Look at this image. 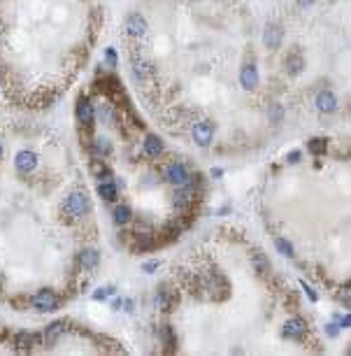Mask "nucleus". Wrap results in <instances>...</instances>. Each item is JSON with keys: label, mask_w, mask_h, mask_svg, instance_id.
Listing matches in <instances>:
<instances>
[{"label": "nucleus", "mask_w": 351, "mask_h": 356, "mask_svg": "<svg viewBox=\"0 0 351 356\" xmlns=\"http://www.w3.org/2000/svg\"><path fill=\"white\" fill-rule=\"evenodd\" d=\"M60 207H63V212L68 216H84L89 212V198L84 193H79V191H75V193L66 196V201H63Z\"/></svg>", "instance_id": "f257e3e1"}, {"label": "nucleus", "mask_w": 351, "mask_h": 356, "mask_svg": "<svg viewBox=\"0 0 351 356\" xmlns=\"http://www.w3.org/2000/svg\"><path fill=\"white\" fill-rule=\"evenodd\" d=\"M30 303H33V307H35L37 312H51V310L58 307V298H56V293L54 291H49V289L37 291Z\"/></svg>", "instance_id": "f03ea898"}, {"label": "nucleus", "mask_w": 351, "mask_h": 356, "mask_svg": "<svg viewBox=\"0 0 351 356\" xmlns=\"http://www.w3.org/2000/svg\"><path fill=\"white\" fill-rule=\"evenodd\" d=\"M191 135L200 147H207L212 142V135H214V124L212 121H196L193 128H191Z\"/></svg>", "instance_id": "7ed1b4c3"}, {"label": "nucleus", "mask_w": 351, "mask_h": 356, "mask_svg": "<svg viewBox=\"0 0 351 356\" xmlns=\"http://www.w3.org/2000/svg\"><path fill=\"white\" fill-rule=\"evenodd\" d=\"M16 170L19 172H24V175H28V172H33L35 170V166H37V156L33 154L30 149H24V151H19L16 154Z\"/></svg>", "instance_id": "20e7f679"}, {"label": "nucleus", "mask_w": 351, "mask_h": 356, "mask_svg": "<svg viewBox=\"0 0 351 356\" xmlns=\"http://www.w3.org/2000/svg\"><path fill=\"white\" fill-rule=\"evenodd\" d=\"M126 33L131 37H142L147 33V21L142 14H131L126 19Z\"/></svg>", "instance_id": "39448f33"}, {"label": "nucleus", "mask_w": 351, "mask_h": 356, "mask_svg": "<svg viewBox=\"0 0 351 356\" xmlns=\"http://www.w3.org/2000/svg\"><path fill=\"white\" fill-rule=\"evenodd\" d=\"M166 177H168V182L175 186H181L189 182V172H186V168L181 166V163H170L166 170Z\"/></svg>", "instance_id": "423d86ee"}, {"label": "nucleus", "mask_w": 351, "mask_h": 356, "mask_svg": "<svg viewBox=\"0 0 351 356\" xmlns=\"http://www.w3.org/2000/svg\"><path fill=\"white\" fill-rule=\"evenodd\" d=\"M240 82H242V86L244 89H256V84H258V70H256V66L254 63H246L244 68H242V72H240Z\"/></svg>", "instance_id": "0eeeda50"}, {"label": "nucleus", "mask_w": 351, "mask_h": 356, "mask_svg": "<svg viewBox=\"0 0 351 356\" xmlns=\"http://www.w3.org/2000/svg\"><path fill=\"white\" fill-rule=\"evenodd\" d=\"M263 42H265L267 49H277L281 45V28L279 26H267L265 33H263Z\"/></svg>", "instance_id": "6e6552de"}, {"label": "nucleus", "mask_w": 351, "mask_h": 356, "mask_svg": "<svg viewBox=\"0 0 351 356\" xmlns=\"http://www.w3.org/2000/svg\"><path fill=\"white\" fill-rule=\"evenodd\" d=\"M316 107H319V112H335L337 101L333 95V91H321L316 95Z\"/></svg>", "instance_id": "1a4fd4ad"}, {"label": "nucleus", "mask_w": 351, "mask_h": 356, "mask_svg": "<svg viewBox=\"0 0 351 356\" xmlns=\"http://www.w3.org/2000/svg\"><path fill=\"white\" fill-rule=\"evenodd\" d=\"M307 331V324L302 319H288L284 324V335L288 338H302Z\"/></svg>", "instance_id": "9d476101"}, {"label": "nucleus", "mask_w": 351, "mask_h": 356, "mask_svg": "<svg viewBox=\"0 0 351 356\" xmlns=\"http://www.w3.org/2000/svg\"><path fill=\"white\" fill-rule=\"evenodd\" d=\"M77 121L79 124H91L93 121V105L89 101H84V98L77 103Z\"/></svg>", "instance_id": "9b49d317"}, {"label": "nucleus", "mask_w": 351, "mask_h": 356, "mask_svg": "<svg viewBox=\"0 0 351 356\" xmlns=\"http://www.w3.org/2000/svg\"><path fill=\"white\" fill-rule=\"evenodd\" d=\"M98 261H100V256H98V251L95 249H84L79 256V263L84 270H95V266H98Z\"/></svg>", "instance_id": "f8f14e48"}, {"label": "nucleus", "mask_w": 351, "mask_h": 356, "mask_svg": "<svg viewBox=\"0 0 351 356\" xmlns=\"http://www.w3.org/2000/svg\"><path fill=\"white\" fill-rule=\"evenodd\" d=\"M144 154L151 156V159H156V156H161L163 154V142L158 140L156 135H149L144 140Z\"/></svg>", "instance_id": "ddd939ff"}, {"label": "nucleus", "mask_w": 351, "mask_h": 356, "mask_svg": "<svg viewBox=\"0 0 351 356\" xmlns=\"http://www.w3.org/2000/svg\"><path fill=\"white\" fill-rule=\"evenodd\" d=\"M98 193H100L102 201L112 203V201H116V193H119V189H116L114 182H102V184L98 186Z\"/></svg>", "instance_id": "4468645a"}, {"label": "nucleus", "mask_w": 351, "mask_h": 356, "mask_svg": "<svg viewBox=\"0 0 351 356\" xmlns=\"http://www.w3.org/2000/svg\"><path fill=\"white\" fill-rule=\"evenodd\" d=\"M133 72H135V77L140 82H147L151 75H154V68H151L149 63H144V61H135V63H133Z\"/></svg>", "instance_id": "2eb2a0df"}, {"label": "nucleus", "mask_w": 351, "mask_h": 356, "mask_svg": "<svg viewBox=\"0 0 351 356\" xmlns=\"http://www.w3.org/2000/svg\"><path fill=\"white\" fill-rule=\"evenodd\" d=\"M63 333V321H56V324H51L49 328H47V333H45V342L47 345H54L56 342V338Z\"/></svg>", "instance_id": "dca6fc26"}, {"label": "nucleus", "mask_w": 351, "mask_h": 356, "mask_svg": "<svg viewBox=\"0 0 351 356\" xmlns=\"http://www.w3.org/2000/svg\"><path fill=\"white\" fill-rule=\"evenodd\" d=\"M286 63H288V72H291V75H300V72H302V66H305V61H302L300 54L288 56V61H286Z\"/></svg>", "instance_id": "f3484780"}, {"label": "nucleus", "mask_w": 351, "mask_h": 356, "mask_svg": "<svg viewBox=\"0 0 351 356\" xmlns=\"http://www.w3.org/2000/svg\"><path fill=\"white\" fill-rule=\"evenodd\" d=\"M114 221L116 224H128V221H131V207L128 205H119L116 207V212H114Z\"/></svg>", "instance_id": "a211bd4d"}, {"label": "nucleus", "mask_w": 351, "mask_h": 356, "mask_svg": "<svg viewBox=\"0 0 351 356\" xmlns=\"http://www.w3.org/2000/svg\"><path fill=\"white\" fill-rule=\"evenodd\" d=\"M328 147V140H323V137H314V140H309V151L316 156H321L323 151H326Z\"/></svg>", "instance_id": "6ab92c4d"}, {"label": "nucleus", "mask_w": 351, "mask_h": 356, "mask_svg": "<svg viewBox=\"0 0 351 356\" xmlns=\"http://www.w3.org/2000/svg\"><path fill=\"white\" fill-rule=\"evenodd\" d=\"M251 261H254V268H256V270L261 272V275H263V272L270 270V263H267V259L261 254V251H258V254H254V259H251Z\"/></svg>", "instance_id": "aec40b11"}, {"label": "nucleus", "mask_w": 351, "mask_h": 356, "mask_svg": "<svg viewBox=\"0 0 351 356\" xmlns=\"http://www.w3.org/2000/svg\"><path fill=\"white\" fill-rule=\"evenodd\" d=\"M275 247L279 249V254H284V256H293V245L288 240H284V238H277L275 240Z\"/></svg>", "instance_id": "412c9836"}, {"label": "nucleus", "mask_w": 351, "mask_h": 356, "mask_svg": "<svg viewBox=\"0 0 351 356\" xmlns=\"http://www.w3.org/2000/svg\"><path fill=\"white\" fill-rule=\"evenodd\" d=\"M33 342H35V335H30V333H19V335H16V345H19L21 349L33 347Z\"/></svg>", "instance_id": "4be33fe9"}, {"label": "nucleus", "mask_w": 351, "mask_h": 356, "mask_svg": "<svg viewBox=\"0 0 351 356\" xmlns=\"http://www.w3.org/2000/svg\"><path fill=\"white\" fill-rule=\"evenodd\" d=\"M110 151H112V145L107 140H102V137L95 140V154L98 156H105V154H110Z\"/></svg>", "instance_id": "5701e85b"}, {"label": "nucleus", "mask_w": 351, "mask_h": 356, "mask_svg": "<svg viewBox=\"0 0 351 356\" xmlns=\"http://www.w3.org/2000/svg\"><path fill=\"white\" fill-rule=\"evenodd\" d=\"M270 116H272L275 121H279V119H281V107H279V105L272 107V110H270Z\"/></svg>", "instance_id": "b1692460"}, {"label": "nucleus", "mask_w": 351, "mask_h": 356, "mask_svg": "<svg viewBox=\"0 0 351 356\" xmlns=\"http://www.w3.org/2000/svg\"><path fill=\"white\" fill-rule=\"evenodd\" d=\"M156 268H158V261H149L144 268H142V270H144V272H154Z\"/></svg>", "instance_id": "393cba45"}, {"label": "nucleus", "mask_w": 351, "mask_h": 356, "mask_svg": "<svg viewBox=\"0 0 351 356\" xmlns=\"http://www.w3.org/2000/svg\"><path fill=\"white\" fill-rule=\"evenodd\" d=\"M107 61H110V63H116V54H114V49H107Z\"/></svg>", "instance_id": "a878e982"}, {"label": "nucleus", "mask_w": 351, "mask_h": 356, "mask_svg": "<svg viewBox=\"0 0 351 356\" xmlns=\"http://www.w3.org/2000/svg\"><path fill=\"white\" fill-rule=\"evenodd\" d=\"M312 3H314V0H298V5H300V7H309Z\"/></svg>", "instance_id": "bb28decb"}, {"label": "nucleus", "mask_w": 351, "mask_h": 356, "mask_svg": "<svg viewBox=\"0 0 351 356\" xmlns=\"http://www.w3.org/2000/svg\"><path fill=\"white\" fill-rule=\"evenodd\" d=\"M298 159H300V154H298V151H293V154L291 156H288V161H293V163H296V161Z\"/></svg>", "instance_id": "cd10ccee"}, {"label": "nucleus", "mask_w": 351, "mask_h": 356, "mask_svg": "<svg viewBox=\"0 0 351 356\" xmlns=\"http://www.w3.org/2000/svg\"><path fill=\"white\" fill-rule=\"evenodd\" d=\"M328 333H331V335H337V328H335V324H331V328H328Z\"/></svg>", "instance_id": "c85d7f7f"}, {"label": "nucleus", "mask_w": 351, "mask_h": 356, "mask_svg": "<svg viewBox=\"0 0 351 356\" xmlns=\"http://www.w3.org/2000/svg\"><path fill=\"white\" fill-rule=\"evenodd\" d=\"M0 156H3V145H0Z\"/></svg>", "instance_id": "c756f323"}]
</instances>
